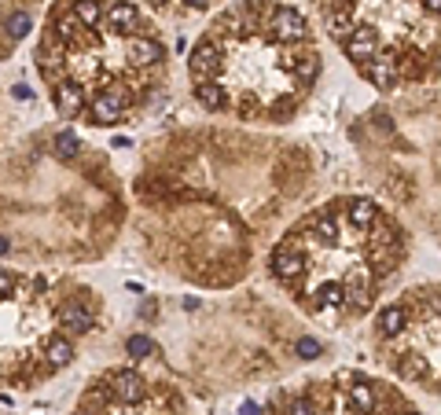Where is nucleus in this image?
I'll list each match as a JSON object with an SVG mask.
<instances>
[{"mask_svg": "<svg viewBox=\"0 0 441 415\" xmlns=\"http://www.w3.org/2000/svg\"><path fill=\"white\" fill-rule=\"evenodd\" d=\"M125 59L133 63L136 70H144V74H151V70H159L162 63H166V48H162V41H154L151 33H129L125 37Z\"/></svg>", "mask_w": 441, "mask_h": 415, "instance_id": "1", "label": "nucleus"}, {"mask_svg": "<svg viewBox=\"0 0 441 415\" xmlns=\"http://www.w3.org/2000/svg\"><path fill=\"white\" fill-rule=\"evenodd\" d=\"M268 33L280 37V41H287V44L313 41V37H309V22L298 15L294 8H268Z\"/></svg>", "mask_w": 441, "mask_h": 415, "instance_id": "2", "label": "nucleus"}, {"mask_svg": "<svg viewBox=\"0 0 441 415\" xmlns=\"http://www.w3.org/2000/svg\"><path fill=\"white\" fill-rule=\"evenodd\" d=\"M103 382H107V390H111V397L118 400V405H136V400L147 397V379L140 371H133V368L111 371Z\"/></svg>", "mask_w": 441, "mask_h": 415, "instance_id": "3", "label": "nucleus"}, {"mask_svg": "<svg viewBox=\"0 0 441 415\" xmlns=\"http://www.w3.org/2000/svg\"><path fill=\"white\" fill-rule=\"evenodd\" d=\"M220 48H217V41L214 37H202V41L191 48V56H188V70H191V77L195 81H217L220 77Z\"/></svg>", "mask_w": 441, "mask_h": 415, "instance_id": "4", "label": "nucleus"}, {"mask_svg": "<svg viewBox=\"0 0 441 415\" xmlns=\"http://www.w3.org/2000/svg\"><path fill=\"white\" fill-rule=\"evenodd\" d=\"M305 250L298 243H280L276 246V254H272V272H276V276L283 279V283H294L298 276H305Z\"/></svg>", "mask_w": 441, "mask_h": 415, "instance_id": "5", "label": "nucleus"}, {"mask_svg": "<svg viewBox=\"0 0 441 415\" xmlns=\"http://www.w3.org/2000/svg\"><path fill=\"white\" fill-rule=\"evenodd\" d=\"M51 99H56V107L63 118H77V114L88 111V92L77 81H56V92H51Z\"/></svg>", "mask_w": 441, "mask_h": 415, "instance_id": "6", "label": "nucleus"}, {"mask_svg": "<svg viewBox=\"0 0 441 415\" xmlns=\"http://www.w3.org/2000/svg\"><path fill=\"white\" fill-rule=\"evenodd\" d=\"M136 22H140L136 4H129V0H107V8H103V26H107L114 37H122V33L129 37Z\"/></svg>", "mask_w": 441, "mask_h": 415, "instance_id": "7", "label": "nucleus"}, {"mask_svg": "<svg viewBox=\"0 0 441 415\" xmlns=\"http://www.w3.org/2000/svg\"><path fill=\"white\" fill-rule=\"evenodd\" d=\"M375 400H379V382L353 379V382L346 386V405L353 408L357 415H371L375 412Z\"/></svg>", "mask_w": 441, "mask_h": 415, "instance_id": "8", "label": "nucleus"}, {"mask_svg": "<svg viewBox=\"0 0 441 415\" xmlns=\"http://www.w3.org/2000/svg\"><path fill=\"white\" fill-rule=\"evenodd\" d=\"M122 114H125V99L114 96V92L93 96V103H88V118H93V125H114Z\"/></svg>", "mask_w": 441, "mask_h": 415, "instance_id": "9", "label": "nucleus"}, {"mask_svg": "<svg viewBox=\"0 0 441 415\" xmlns=\"http://www.w3.org/2000/svg\"><path fill=\"white\" fill-rule=\"evenodd\" d=\"M342 217H346L349 228L368 231L375 220H379V206L368 202V199H346V202H342Z\"/></svg>", "mask_w": 441, "mask_h": 415, "instance_id": "10", "label": "nucleus"}, {"mask_svg": "<svg viewBox=\"0 0 441 415\" xmlns=\"http://www.w3.org/2000/svg\"><path fill=\"white\" fill-rule=\"evenodd\" d=\"M360 74H364L375 88H394V85H401L397 63H394L390 56H375L371 63H364V67H360Z\"/></svg>", "mask_w": 441, "mask_h": 415, "instance_id": "11", "label": "nucleus"}, {"mask_svg": "<svg viewBox=\"0 0 441 415\" xmlns=\"http://www.w3.org/2000/svg\"><path fill=\"white\" fill-rule=\"evenodd\" d=\"M408 331V305H386L379 313V334L383 339H401Z\"/></svg>", "mask_w": 441, "mask_h": 415, "instance_id": "12", "label": "nucleus"}, {"mask_svg": "<svg viewBox=\"0 0 441 415\" xmlns=\"http://www.w3.org/2000/svg\"><path fill=\"white\" fill-rule=\"evenodd\" d=\"M195 99L206 111H225L228 107V92L220 81H195Z\"/></svg>", "mask_w": 441, "mask_h": 415, "instance_id": "13", "label": "nucleus"}, {"mask_svg": "<svg viewBox=\"0 0 441 415\" xmlns=\"http://www.w3.org/2000/svg\"><path fill=\"white\" fill-rule=\"evenodd\" d=\"M74 360V342L63 339V334H51V339L45 342V364L48 368H63Z\"/></svg>", "mask_w": 441, "mask_h": 415, "instance_id": "14", "label": "nucleus"}, {"mask_svg": "<svg viewBox=\"0 0 441 415\" xmlns=\"http://www.w3.org/2000/svg\"><path fill=\"white\" fill-rule=\"evenodd\" d=\"M63 327H70L77 334H88L96 327V316L88 313L85 305H67V309H63Z\"/></svg>", "mask_w": 441, "mask_h": 415, "instance_id": "15", "label": "nucleus"}, {"mask_svg": "<svg viewBox=\"0 0 441 415\" xmlns=\"http://www.w3.org/2000/svg\"><path fill=\"white\" fill-rule=\"evenodd\" d=\"M74 15L81 19L88 30H96V26L103 22V8H107V0H74Z\"/></svg>", "mask_w": 441, "mask_h": 415, "instance_id": "16", "label": "nucleus"}, {"mask_svg": "<svg viewBox=\"0 0 441 415\" xmlns=\"http://www.w3.org/2000/svg\"><path fill=\"white\" fill-rule=\"evenodd\" d=\"M33 30V19H30V11H11L8 15V22H4V37H11V41H22L26 33Z\"/></svg>", "mask_w": 441, "mask_h": 415, "instance_id": "17", "label": "nucleus"}, {"mask_svg": "<svg viewBox=\"0 0 441 415\" xmlns=\"http://www.w3.org/2000/svg\"><path fill=\"white\" fill-rule=\"evenodd\" d=\"M125 353L133 360H147V357H154V342L147 339V334H129V339H125Z\"/></svg>", "mask_w": 441, "mask_h": 415, "instance_id": "18", "label": "nucleus"}, {"mask_svg": "<svg viewBox=\"0 0 441 415\" xmlns=\"http://www.w3.org/2000/svg\"><path fill=\"white\" fill-rule=\"evenodd\" d=\"M56 154H59V158H74V154H77L74 129H63V133H56Z\"/></svg>", "mask_w": 441, "mask_h": 415, "instance_id": "19", "label": "nucleus"}, {"mask_svg": "<svg viewBox=\"0 0 441 415\" xmlns=\"http://www.w3.org/2000/svg\"><path fill=\"white\" fill-rule=\"evenodd\" d=\"M294 349H298V357H305V360H316V357L323 353V345H320L316 339H298Z\"/></svg>", "mask_w": 441, "mask_h": 415, "instance_id": "20", "label": "nucleus"}, {"mask_svg": "<svg viewBox=\"0 0 441 415\" xmlns=\"http://www.w3.org/2000/svg\"><path fill=\"white\" fill-rule=\"evenodd\" d=\"M15 287H19V276L8 268H0V298H15Z\"/></svg>", "mask_w": 441, "mask_h": 415, "instance_id": "21", "label": "nucleus"}, {"mask_svg": "<svg viewBox=\"0 0 441 415\" xmlns=\"http://www.w3.org/2000/svg\"><path fill=\"white\" fill-rule=\"evenodd\" d=\"M291 415H320V412H316V405L309 397H298L294 405H291Z\"/></svg>", "mask_w": 441, "mask_h": 415, "instance_id": "22", "label": "nucleus"}, {"mask_svg": "<svg viewBox=\"0 0 441 415\" xmlns=\"http://www.w3.org/2000/svg\"><path fill=\"white\" fill-rule=\"evenodd\" d=\"M426 15H441V0H423Z\"/></svg>", "mask_w": 441, "mask_h": 415, "instance_id": "23", "label": "nucleus"}, {"mask_svg": "<svg viewBox=\"0 0 441 415\" xmlns=\"http://www.w3.org/2000/svg\"><path fill=\"white\" fill-rule=\"evenodd\" d=\"M15 96L19 99H33V88L30 85H15Z\"/></svg>", "mask_w": 441, "mask_h": 415, "instance_id": "24", "label": "nucleus"}, {"mask_svg": "<svg viewBox=\"0 0 441 415\" xmlns=\"http://www.w3.org/2000/svg\"><path fill=\"white\" fill-rule=\"evenodd\" d=\"M239 415H262V408H257V405H254V400H246V405L239 408Z\"/></svg>", "mask_w": 441, "mask_h": 415, "instance_id": "25", "label": "nucleus"}, {"mask_svg": "<svg viewBox=\"0 0 441 415\" xmlns=\"http://www.w3.org/2000/svg\"><path fill=\"white\" fill-rule=\"evenodd\" d=\"M8 250H11V243H8V239H4V236H0V257H4V254H8Z\"/></svg>", "mask_w": 441, "mask_h": 415, "instance_id": "26", "label": "nucleus"}, {"mask_svg": "<svg viewBox=\"0 0 441 415\" xmlns=\"http://www.w3.org/2000/svg\"><path fill=\"white\" fill-rule=\"evenodd\" d=\"M188 4H191V8H206L210 0H188Z\"/></svg>", "mask_w": 441, "mask_h": 415, "instance_id": "27", "label": "nucleus"}, {"mask_svg": "<svg viewBox=\"0 0 441 415\" xmlns=\"http://www.w3.org/2000/svg\"><path fill=\"white\" fill-rule=\"evenodd\" d=\"M405 415H419V412H405Z\"/></svg>", "mask_w": 441, "mask_h": 415, "instance_id": "28", "label": "nucleus"}]
</instances>
